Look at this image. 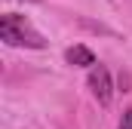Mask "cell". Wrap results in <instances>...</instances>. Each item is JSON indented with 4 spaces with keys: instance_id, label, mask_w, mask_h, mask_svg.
<instances>
[{
    "instance_id": "obj_1",
    "label": "cell",
    "mask_w": 132,
    "mask_h": 129,
    "mask_svg": "<svg viewBox=\"0 0 132 129\" xmlns=\"http://www.w3.org/2000/svg\"><path fill=\"white\" fill-rule=\"evenodd\" d=\"M0 40L6 46H25V49H43L46 46L43 34L19 12H6L0 19Z\"/></svg>"
},
{
    "instance_id": "obj_3",
    "label": "cell",
    "mask_w": 132,
    "mask_h": 129,
    "mask_svg": "<svg viewBox=\"0 0 132 129\" xmlns=\"http://www.w3.org/2000/svg\"><path fill=\"white\" fill-rule=\"evenodd\" d=\"M65 62L71 64V68H95V52L89 49V46H83V43H74V46H68L65 49Z\"/></svg>"
},
{
    "instance_id": "obj_4",
    "label": "cell",
    "mask_w": 132,
    "mask_h": 129,
    "mask_svg": "<svg viewBox=\"0 0 132 129\" xmlns=\"http://www.w3.org/2000/svg\"><path fill=\"white\" fill-rule=\"evenodd\" d=\"M117 129H132V108H126V111H123V117H120Z\"/></svg>"
},
{
    "instance_id": "obj_2",
    "label": "cell",
    "mask_w": 132,
    "mask_h": 129,
    "mask_svg": "<svg viewBox=\"0 0 132 129\" xmlns=\"http://www.w3.org/2000/svg\"><path fill=\"white\" fill-rule=\"evenodd\" d=\"M86 83H89V92H92V98L98 104H111V98H114V80H111V71L101 62L89 71V80Z\"/></svg>"
}]
</instances>
